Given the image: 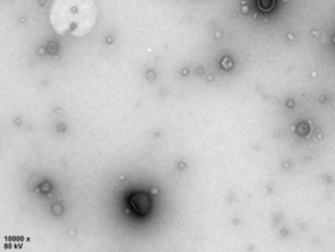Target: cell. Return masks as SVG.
<instances>
[{
	"mask_svg": "<svg viewBox=\"0 0 335 252\" xmlns=\"http://www.w3.org/2000/svg\"><path fill=\"white\" fill-rule=\"evenodd\" d=\"M275 5L274 0H259L258 6L263 10V12H269L270 9H273Z\"/></svg>",
	"mask_w": 335,
	"mask_h": 252,
	"instance_id": "obj_3",
	"label": "cell"
},
{
	"mask_svg": "<svg viewBox=\"0 0 335 252\" xmlns=\"http://www.w3.org/2000/svg\"><path fill=\"white\" fill-rule=\"evenodd\" d=\"M98 8L94 0H55L50 10V22L57 34L82 37L97 24Z\"/></svg>",
	"mask_w": 335,
	"mask_h": 252,
	"instance_id": "obj_1",
	"label": "cell"
},
{
	"mask_svg": "<svg viewBox=\"0 0 335 252\" xmlns=\"http://www.w3.org/2000/svg\"><path fill=\"white\" fill-rule=\"evenodd\" d=\"M131 204L133 208L139 214H147L150 209L151 202L147 194H135L131 197Z\"/></svg>",
	"mask_w": 335,
	"mask_h": 252,
	"instance_id": "obj_2",
	"label": "cell"
}]
</instances>
